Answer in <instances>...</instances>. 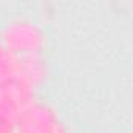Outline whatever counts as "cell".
Returning a JSON list of instances; mask_svg holds the SVG:
<instances>
[{
	"label": "cell",
	"instance_id": "3957f363",
	"mask_svg": "<svg viewBox=\"0 0 133 133\" xmlns=\"http://www.w3.org/2000/svg\"><path fill=\"white\" fill-rule=\"evenodd\" d=\"M17 75L38 94L50 77V61L47 53L17 58Z\"/></svg>",
	"mask_w": 133,
	"mask_h": 133
},
{
	"label": "cell",
	"instance_id": "277c9868",
	"mask_svg": "<svg viewBox=\"0 0 133 133\" xmlns=\"http://www.w3.org/2000/svg\"><path fill=\"white\" fill-rule=\"evenodd\" d=\"M17 78V56L0 44V91Z\"/></svg>",
	"mask_w": 133,
	"mask_h": 133
},
{
	"label": "cell",
	"instance_id": "7a4b0ae2",
	"mask_svg": "<svg viewBox=\"0 0 133 133\" xmlns=\"http://www.w3.org/2000/svg\"><path fill=\"white\" fill-rule=\"evenodd\" d=\"M16 133H71L59 110L47 99L36 96L22 110Z\"/></svg>",
	"mask_w": 133,
	"mask_h": 133
},
{
	"label": "cell",
	"instance_id": "6da1fadb",
	"mask_svg": "<svg viewBox=\"0 0 133 133\" xmlns=\"http://www.w3.org/2000/svg\"><path fill=\"white\" fill-rule=\"evenodd\" d=\"M0 44L14 56L47 53L49 33L44 24L31 14L14 13L0 25Z\"/></svg>",
	"mask_w": 133,
	"mask_h": 133
}]
</instances>
